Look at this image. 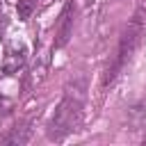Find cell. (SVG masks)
Returning a JSON list of instances; mask_svg holds the SVG:
<instances>
[{"instance_id": "6da1fadb", "label": "cell", "mask_w": 146, "mask_h": 146, "mask_svg": "<svg viewBox=\"0 0 146 146\" xmlns=\"http://www.w3.org/2000/svg\"><path fill=\"white\" fill-rule=\"evenodd\" d=\"M141 36H144V16H141V9L135 11V16L128 21V25L123 27L121 32V39H119V46H116V52L112 57V62L107 64L105 73H103V87H110L119 73L125 68V64L130 62V57L135 55L137 46L141 43Z\"/></svg>"}, {"instance_id": "7a4b0ae2", "label": "cell", "mask_w": 146, "mask_h": 146, "mask_svg": "<svg viewBox=\"0 0 146 146\" xmlns=\"http://www.w3.org/2000/svg\"><path fill=\"white\" fill-rule=\"evenodd\" d=\"M80 116H82V94L66 91V96L62 98V103L57 105V110L52 112V116L48 121V128H46L48 139L59 141L66 135H71L78 128Z\"/></svg>"}, {"instance_id": "3957f363", "label": "cell", "mask_w": 146, "mask_h": 146, "mask_svg": "<svg viewBox=\"0 0 146 146\" xmlns=\"http://www.w3.org/2000/svg\"><path fill=\"white\" fill-rule=\"evenodd\" d=\"M73 16H75V5L73 0H68L59 14L57 21V30H55V48H64L73 34Z\"/></svg>"}, {"instance_id": "277c9868", "label": "cell", "mask_w": 146, "mask_h": 146, "mask_svg": "<svg viewBox=\"0 0 146 146\" xmlns=\"http://www.w3.org/2000/svg\"><path fill=\"white\" fill-rule=\"evenodd\" d=\"M27 139H30V128H25V125L9 128L7 132L0 135V144H16V146H21V144H27Z\"/></svg>"}, {"instance_id": "5b68a950", "label": "cell", "mask_w": 146, "mask_h": 146, "mask_svg": "<svg viewBox=\"0 0 146 146\" xmlns=\"http://www.w3.org/2000/svg\"><path fill=\"white\" fill-rule=\"evenodd\" d=\"M23 62H25L23 50H18V52H9V55H7V59H5V71H7V73H14Z\"/></svg>"}, {"instance_id": "8992f818", "label": "cell", "mask_w": 146, "mask_h": 146, "mask_svg": "<svg viewBox=\"0 0 146 146\" xmlns=\"http://www.w3.org/2000/svg\"><path fill=\"white\" fill-rule=\"evenodd\" d=\"M39 0H18V18L21 21H27L32 16V11L36 9Z\"/></svg>"}, {"instance_id": "52a82bcc", "label": "cell", "mask_w": 146, "mask_h": 146, "mask_svg": "<svg viewBox=\"0 0 146 146\" xmlns=\"http://www.w3.org/2000/svg\"><path fill=\"white\" fill-rule=\"evenodd\" d=\"M7 107H9V105H7V100H0V121L9 114V110H7Z\"/></svg>"}, {"instance_id": "ba28073f", "label": "cell", "mask_w": 146, "mask_h": 146, "mask_svg": "<svg viewBox=\"0 0 146 146\" xmlns=\"http://www.w3.org/2000/svg\"><path fill=\"white\" fill-rule=\"evenodd\" d=\"M5 25V14H2V0H0V27Z\"/></svg>"}]
</instances>
